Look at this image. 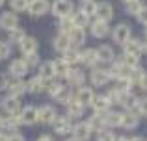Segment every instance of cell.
<instances>
[{"mask_svg":"<svg viewBox=\"0 0 147 141\" xmlns=\"http://www.w3.org/2000/svg\"><path fill=\"white\" fill-rule=\"evenodd\" d=\"M130 37H132V32H130V26L127 24V22H119V24L112 30V39H114V43L121 45V47L130 39Z\"/></svg>","mask_w":147,"mask_h":141,"instance_id":"6da1fadb","label":"cell"},{"mask_svg":"<svg viewBox=\"0 0 147 141\" xmlns=\"http://www.w3.org/2000/svg\"><path fill=\"white\" fill-rule=\"evenodd\" d=\"M50 9H52L54 17L61 19V17H69V15L73 13V9H75V6H73L71 0H54V4L50 6Z\"/></svg>","mask_w":147,"mask_h":141,"instance_id":"7a4b0ae2","label":"cell"},{"mask_svg":"<svg viewBox=\"0 0 147 141\" xmlns=\"http://www.w3.org/2000/svg\"><path fill=\"white\" fill-rule=\"evenodd\" d=\"M2 110L7 113V115H19L21 113V100H19L17 97H11V95H7V97L2 98Z\"/></svg>","mask_w":147,"mask_h":141,"instance_id":"3957f363","label":"cell"},{"mask_svg":"<svg viewBox=\"0 0 147 141\" xmlns=\"http://www.w3.org/2000/svg\"><path fill=\"white\" fill-rule=\"evenodd\" d=\"M50 9L49 0H28V13L34 15V17H41Z\"/></svg>","mask_w":147,"mask_h":141,"instance_id":"277c9868","label":"cell"},{"mask_svg":"<svg viewBox=\"0 0 147 141\" xmlns=\"http://www.w3.org/2000/svg\"><path fill=\"white\" fill-rule=\"evenodd\" d=\"M56 117H58V113L52 106H41V108H37V121H39V123L52 124L54 121H56Z\"/></svg>","mask_w":147,"mask_h":141,"instance_id":"5b68a950","label":"cell"},{"mask_svg":"<svg viewBox=\"0 0 147 141\" xmlns=\"http://www.w3.org/2000/svg\"><path fill=\"white\" fill-rule=\"evenodd\" d=\"M17 26H19L17 13H13V11H4V13L0 15V28H2V30L9 32V30L17 28Z\"/></svg>","mask_w":147,"mask_h":141,"instance_id":"8992f818","label":"cell"},{"mask_svg":"<svg viewBox=\"0 0 147 141\" xmlns=\"http://www.w3.org/2000/svg\"><path fill=\"white\" fill-rule=\"evenodd\" d=\"M95 15H97V19H100V21H106V22H108L112 17H114V6H112L110 2H106V0H102V2H97Z\"/></svg>","mask_w":147,"mask_h":141,"instance_id":"52a82bcc","label":"cell"},{"mask_svg":"<svg viewBox=\"0 0 147 141\" xmlns=\"http://www.w3.org/2000/svg\"><path fill=\"white\" fill-rule=\"evenodd\" d=\"M93 97H95V93H93V89H91V87L80 86V87H78V91H76V95H75V100L78 102V104H82L84 108H86V106H90V104H91Z\"/></svg>","mask_w":147,"mask_h":141,"instance_id":"ba28073f","label":"cell"},{"mask_svg":"<svg viewBox=\"0 0 147 141\" xmlns=\"http://www.w3.org/2000/svg\"><path fill=\"white\" fill-rule=\"evenodd\" d=\"M90 30H91V35L97 37V39H102V37H106L108 33H110V26H108V22L100 21V19H97V21L91 22Z\"/></svg>","mask_w":147,"mask_h":141,"instance_id":"9c48e42d","label":"cell"},{"mask_svg":"<svg viewBox=\"0 0 147 141\" xmlns=\"http://www.w3.org/2000/svg\"><path fill=\"white\" fill-rule=\"evenodd\" d=\"M19 119H21V124H36L37 123V108L34 106H26V108L21 110L19 113Z\"/></svg>","mask_w":147,"mask_h":141,"instance_id":"30bf717a","label":"cell"},{"mask_svg":"<svg viewBox=\"0 0 147 141\" xmlns=\"http://www.w3.org/2000/svg\"><path fill=\"white\" fill-rule=\"evenodd\" d=\"M90 106L93 108V112H95V113H106L108 110H110V106H112V104H110V100H108L106 95H95Z\"/></svg>","mask_w":147,"mask_h":141,"instance_id":"8fae6325","label":"cell"},{"mask_svg":"<svg viewBox=\"0 0 147 141\" xmlns=\"http://www.w3.org/2000/svg\"><path fill=\"white\" fill-rule=\"evenodd\" d=\"M90 82H91V86H95V87H102L110 82V76H108V72L104 69H93L91 74H90Z\"/></svg>","mask_w":147,"mask_h":141,"instance_id":"7c38bea8","label":"cell"},{"mask_svg":"<svg viewBox=\"0 0 147 141\" xmlns=\"http://www.w3.org/2000/svg\"><path fill=\"white\" fill-rule=\"evenodd\" d=\"M7 71H9L7 74L13 76V78H22V76H26V72L30 69L26 67V63L22 61V59H13V61L9 63V69Z\"/></svg>","mask_w":147,"mask_h":141,"instance_id":"4fadbf2b","label":"cell"},{"mask_svg":"<svg viewBox=\"0 0 147 141\" xmlns=\"http://www.w3.org/2000/svg\"><path fill=\"white\" fill-rule=\"evenodd\" d=\"M71 132H73V139H76V141H88L90 136H91V128L88 126V123L75 124Z\"/></svg>","mask_w":147,"mask_h":141,"instance_id":"5bb4252c","label":"cell"},{"mask_svg":"<svg viewBox=\"0 0 147 141\" xmlns=\"http://www.w3.org/2000/svg\"><path fill=\"white\" fill-rule=\"evenodd\" d=\"M52 126H54V132L60 134V136H65L73 130V124H71V119H69V117H56Z\"/></svg>","mask_w":147,"mask_h":141,"instance_id":"9a60e30c","label":"cell"},{"mask_svg":"<svg viewBox=\"0 0 147 141\" xmlns=\"http://www.w3.org/2000/svg\"><path fill=\"white\" fill-rule=\"evenodd\" d=\"M80 63H84L86 67H95L99 63V56L95 48H86L80 52Z\"/></svg>","mask_w":147,"mask_h":141,"instance_id":"2e32d148","label":"cell"},{"mask_svg":"<svg viewBox=\"0 0 147 141\" xmlns=\"http://www.w3.org/2000/svg\"><path fill=\"white\" fill-rule=\"evenodd\" d=\"M67 35H69L71 45H73V47H76V48H78L80 45L86 43V28H76V26H75V28L67 33Z\"/></svg>","mask_w":147,"mask_h":141,"instance_id":"e0dca14e","label":"cell"},{"mask_svg":"<svg viewBox=\"0 0 147 141\" xmlns=\"http://www.w3.org/2000/svg\"><path fill=\"white\" fill-rule=\"evenodd\" d=\"M45 87H47V82H45L41 76H34V78H30L28 82H26V91H28V93H32V95L41 93Z\"/></svg>","mask_w":147,"mask_h":141,"instance_id":"ac0fdd59","label":"cell"},{"mask_svg":"<svg viewBox=\"0 0 147 141\" xmlns=\"http://www.w3.org/2000/svg\"><path fill=\"white\" fill-rule=\"evenodd\" d=\"M19 48H21L22 54H34L37 52V39L36 37H30V35H24V39L19 43Z\"/></svg>","mask_w":147,"mask_h":141,"instance_id":"d6986e66","label":"cell"},{"mask_svg":"<svg viewBox=\"0 0 147 141\" xmlns=\"http://www.w3.org/2000/svg\"><path fill=\"white\" fill-rule=\"evenodd\" d=\"M61 59H63L69 67H71V65H76V63H80V50L76 47H69L67 50L61 54Z\"/></svg>","mask_w":147,"mask_h":141,"instance_id":"ffe728a7","label":"cell"},{"mask_svg":"<svg viewBox=\"0 0 147 141\" xmlns=\"http://www.w3.org/2000/svg\"><path fill=\"white\" fill-rule=\"evenodd\" d=\"M65 78H67V82L71 84V86H84V82H86V74L80 69H69Z\"/></svg>","mask_w":147,"mask_h":141,"instance_id":"44dd1931","label":"cell"},{"mask_svg":"<svg viewBox=\"0 0 147 141\" xmlns=\"http://www.w3.org/2000/svg\"><path fill=\"white\" fill-rule=\"evenodd\" d=\"M7 91H9L11 97H22V95L26 93V82H22V78H15L13 82L9 84V87H7Z\"/></svg>","mask_w":147,"mask_h":141,"instance_id":"7402d4cb","label":"cell"},{"mask_svg":"<svg viewBox=\"0 0 147 141\" xmlns=\"http://www.w3.org/2000/svg\"><path fill=\"white\" fill-rule=\"evenodd\" d=\"M138 123H140V119H138V115L134 112H125L121 115V126L127 128V130H132V128L138 126Z\"/></svg>","mask_w":147,"mask_h":141,"instance_id":"603a6c76","label":"cell"},{"mask_svg":"<svg viewBox=\"0 0 147 141\" xmlns=\"http://www.w3.org/2000/svg\"><path fill=\"white\" fill-rule=\"evenodd\" d=\"M123 50H125V54H142V50H144V41L130 37V39L123 45Z\"/></svg>","mask_w":147,"mask_h":141,"instance_id":"cb8c5ba5","label":"cell"},{"mask_svg":"<svg viewBox=\"0 0 147 141\" xmlns=\"http://www.w3.org/2000/svg\"><path fill=\"white\" fill-rule=\"evenodd\" d=\"M37 76H41L45 82H50V80L56 78V72H54L52 61H43V63H41V65H39V74H37Z\"/></svg>","mask_w":147,"mask_h":141,"instance_id":"d4e9b609","label":"cell"},{"mask_svg":"<svg viewBox=\"0 0 147 141\" xmlns=\"http://www.w3.org/2000/svg\"><path fill=\"white\" fill-rule=\"evenodd\" d=\"M52 45H54V48H56L58 52H61V54H63L69 47H73L71 41H69V35H67V33H58V35L54 37V43Z\"/></svg>","mask_w":147,"mask_h":141,"instance_id":"484cf974","label":"cell"},{"mask_svg":"<svg viewBox=\"0 0 147 141\" xmlns=\"http://www.w3.org/2000/svg\"><path fill=\"white\" fill-rule=\"evenodd\" d=\"M121 115H123L121 112H110V110H108V112L104 113V124H106V126H112V128L121 126Z\"/></svg>","mask_w":147,"mask_h":141,"instance_id":"4316f807","label":"cell"},{"mask_svg":"<svg viewBox=\"0 0 147 141\" xmlns=\"http://www.w3.org/2000/svg\"><path fill=\"white\" fill-rule=\"evenodd\" d=\"M97 50V56H99V61H114L115 54H114V48L108 47V45H100Z\"/></svg>","mask_w":147,"mask_h":141,"instance_id":"83f0119b","label":"cell"},{"mask_svg":"<svg viewBox=\"0 0 147 141\" xmlns=\"http://www.w3.org/2000/svg\"><path fill=\"white\" fill-rule=\"evenodd\" d=\"M119 104H121L127 112H132V110L136 108V104H138V97H136V95H132L130 91H129V93H123L121 95V102H119Z\"/></svg>","mask_w":147,"mask_h":141,"instance_id":"f1b7e54d","label":"cell"},{"mask_svg":"<svg viewBox=\"0 0 147 141\" xmlns=\"http://www.w3.org/2000/svg\"><path fill=\"white\" fill-rule=\"evenodd\" d=\"M67 115H69V119H78V117H82L84 115V106L78 104L76 100H71L67 104Z\"/></svg>","mask_w":147,"mask_h":141,"instance_id":"f546056e","label":"cell"},{"mask_svg":"<svg viewBox=\"0 0 147 141\" xmlns=\"http://www.w3.org/2000/svg\"><path fill=\"white\" fill-rule=\"evenodd\" d=\"M88 126L91 128V132L93 130H102V128H106V124H104V113H95V115L90 117V121H88Z\"/></svg>","mask_w":147,"mask_h":141,"instance_id":"4dcf8cb0","label":"cell"},{"mask_svg":"<svg viewBox=\"0 0 147 141\" xmlns=\"http://www.w3.org/2000/svg\"><path fill=\"white\" fill-rule=\"evenodd\" d=\"M19 124H21V119H19V115H7L6 119H2V128H0V130H4V132L17 130Z\"/></svg>","mask_w":147,"mask_h":141,"instance_id":"1f68e13d","label":"cell"},{"mask_svg":"<svg viewBox=\"0 0 147 141\" xmlns=\"http://www.w3.org/2000/svg\"><path fill=\"white\" fill-rule=\"evenodd\" d=\"M71 19H73V26H76V28H86V26H90V17L84 15L82 11L71 13Z\"/></svg>","mask_w":147,"mask_h":141,"instance_id":"d6a6232c","label":"cell"},{"mask_svg":"<svg viewBox=\"0 0 147 141\" xmlns=\"http://www.w3.org/2000/svg\"><path fill=\"white\" fill-rule=\"evenodd\" d=\"M52 65H54V72H56V76H61V78H65V76H67V72H69V69H71V67H69L61 58L60 59H54Z\"/></svg>","mask_w":147,"mask_h":141,"instance_id":"836d02e7","label":"cell"},{"mask_svg":"<svg viewBox=\"0 0 147 141\" xmlns=\"http://www.w3.org/2000/svg\"><path fill=\"white\" fill-rule=\"evenodd\" d=\"M54 98H56L60 104H65V106H67L69 102L73 100V93H71V89H69L67 86H63V87H61V91H60V93H58Z\"/></svg>","mask_w":147,"mask_h":141,"instance_id":"e575fe53","label":"cell"},{"mask_svg":"<svg viewBox=\"0 0 147 141\" xmlns=\"http://www.w3.org/2000/svg\"><path fill=\"white\" fill-rule=\"evenodd\" d=\"M121 61H123V65L129 67V69L138 67V65H140V54H123Z\"/></svg>","mask_w":147,"mask_h":141,"instance_id":"d590c367","label":"cell"},{"mask_svg":"<svg viewBox=\"0 0 147 141\" xmlns=\"http://www.w3.org/2000/svg\"><path fill=\"white\" fill-rule=\"evenodd\" d=\"M95 7H97V2H93V0H82L80 11L84 15H88V17H91V15H95Z\"/></svg>","mask_w":147,"mask_h":141,"instance_id":"8d00e7d4","label":"cell"},{"mask_svg":"<svg viewBox=\"0 0 147 141\" xmlns=\"http://www.w3.org/2000/svg\"><path fill=\"white\" fill-rule=\"evenodd\" d=\"M58 28H60V33H69L75 26H73V19L71 15L69 17H61L60 19V24H58Z\"/></svg>","mask_w":147,"mask_h":141,"instance_id":"74e56055","label":"cell"},{"mask_svg":"<svg viewBox=\"0 0 147 141\" xmlns=\"http://www.w3.org/2000/svg\"><path fill=\"white\" fill-rule=\"evenodd\" d=\"M24 35H26V33L22 32V30L19 28V26H17V28H13V30H9V32H7V37H9V41H11V43H17V45L21 43L22 39H24Z\"/></svg>","mask_w":147,"mask_h":141,"instance_id":"f35d334b","label":"cell"},{"mask_svg":"<svg viewBox=\"0 0 147 141\" xmlns=\"http://www.w3.org/2000/svg\"><path fill=\"white\" fill-rule=\"evenodd\" d=\"M22 61L26 63L28 69H34V67L39 65V56H37V52H34V54H26L24 58H22Z\"/></svg>","mask_w":147,"mask_h":141,"instance_id":"ab89813d","label":"cell"},{"mask_svg":"<svg viewBox=\"0 0 147 141\" xmlns=\"http://www.w3.org/2000/svg\"><path fill=\"white\" fill-rule=\"evenodd\" d=\"M142 7V2L140 0H130V2H125V11L129 15H136Z\"/></svg>","mask_w":147,"mask_h":141,"instance_id":"60d3db41","label":"cell"},{"mask_svg":"<svg viewBox=\"0 0 147 141\" xmlns=\"http://www.w3.org/2000/svg\"><path fill=\"white\" fill-rule=\"evenodd\" d=\"M121 91L117 89V87H112L110 91L106 93V97H108V100H110V104H119L121 102Z\"/></svg>","mask_w":147,"mask_h":141,"instance_id":"b9f144b4","label":"cell"},{"mask_svg":"<svg viewBox=\"0 0 147 141\" xmlns=\"http://www.w3.org/2000/svg\"><path fill=\"white\" fill-rule=\"evenodd\" d=\"M61 87H63V86H61L60 82H52V80H50V84H49L47 87H45V89H47V93H49L50 97L54 98V97H56V95L61 91Z\"/></svg>","mask_w":147,"mask_h":141,"instance_id":"7bdbcfd3","label":"cell"},{"mask_svg":"<svg viewBox=\"0 0 147 141\" xmlns=\"http://www.w3.org/2000/svg\"><path fill=\"white\" fill-rule=\"evenodd\" d=\"M115 136L112 130H106V128H102V130H99V136H97V141H114Z\"/></svg>","mask_w":147,"mask_h":141,"instance_id":"ee69618b","label":"cell"},{"mask_svg":"<svg viewBox=\"0 0 147 141\" xmlns=\"http://www.w3.org/2000/svg\"><path fill=\"white\" fill-rule=\"evenodd\" d=\"M11 9L13 11H26L28 9V0H11Z\"/></svg>","mask_w":147,"mask_h":141,"instance_id":"f6af8a7d","label":"cell"},{"mask_svg":"<svg viewBox=\"0 0 147 141\" xmlns=\"http://www.w3.org/2000/svg\"><path fill=\"white\" fill-rule=\"evenodd\" d=\"M7 56H11V43L0 41V59H6Z\"/></svg>","mask_w":147,"mask_h":141,"instance_id":"bcb514c9","label":"cell"},{"mask_svg":"<svg viewBox=\"0 0 147 141\" xmlns=\"http://www.w3.org/2000/svg\"><path fill=\"white\" fill-rule=\"evenodd\" d=\"M11 84V78L7 72H0V91H6Z\"/></svg>","mask_w":147,"mask_h":141,"instance_id":"7dc6e473","label":"cell"},{"mask_svg":"<svg viewBox=\"0 0 147 141\" xmlns=\"http://www.w3.org/2000/svg\"><path fill=\"white\" fill-rule=\"evenodd\" d=\"M136 108H138V113H140V115L147 117V97H144V98H138Z\"/></svg>","mask_w":147,"mask_h":141,"instance_id":"c3c4849f","label":"cell"},{"mask_svg":"<svg viewBox=\"0 0 147 141\" xmlns=\"http://www.w3.org/2000/svg\"><path fill=\"white\" fill-rule=\"evenodd\" d=\"M136 17H138V21H140L142 24H147V6L140 7V11L136 13Z\"/></svg>","mask_w":147,"mask_h":141,"instance_id":"681fc988","label":"cell"},{"mask_svg":"<svg viewBox=\"0 0 147 141\" xmlns=\"http://www.w3.org/2000/svg\"><path fill=\"white\" fill-rule=\"evenodd\" d=\"M7 141H24V138H22L21 134H17V132H11V134L7 136Z\"/></svg>","mask_w":147,"mask_h":141,"instance_id":"f907efd6","label":"cell"},{"mask_svg":"<svg viewBox=\"0 0 147 141\" xmlns=\"http://www.w3.org/2000/svg\"><path fill=\"white\" fill-rule=\"evenodd\" d=\"M138 86H140L142 89H144L145 93H147V72H144V76H142V78H140V82H138Z\"/></svg>","mask_w":147,"mask_h":141,"instance_id":"816d5d0a","label":"cell"},{"mask_svg":"<svg viewBox=\"0 0 147 141\" xmlns=\"http://www.w3.org/2000/svg\"><path fill=\"white\" fill-rule=\"evenodd\" d=\"M7 136L9 134H6L4 130H0V141H7Z\"/></svg>","mask_w":147,"mask_h":141,"instance_id":"f5cc1de1","label":"cell"},{"mask_svg":"<svg viewBox=\"0 0 147 141\" xmlns=\"http://www.w3.org/2000/svg\"><path fill=\"white\" fill-rule=\"evenodd\" d=\"M37 141H54V139L50 138V136H41V138L37 139Z\"/></svg>","mask_w":147,"mask_h":141,"instance_id":"db71d44e","label":"cell"},{"mask_svg":"<svg viewBox=\"0 0 147 141\" xmlns=\"http://www.w3.org/2000/svg\"><path fill=\"white\" fill-rule=\"evenodd\" d=\"M114 141H129V139H127V138H123V136H121V138H115Z\"/></svg>","mask_w":147,"mask_h":141,"instance_id":"11a10c76","label":"cell"},{"mask_svg":"<svg viewBox=\"0 0 147 141\" xmlns=\"http://www.w3.org/2000/svg\"><path fill=\"white\" fill-rule=\"evenodd\" d=\"M129 141H144V139H142V138H130Z\"/></svg>","mask_w":147,"mask_h":141,"instance_id":"9f6ffc18","label":"cell"},{"mask_svg":"<svg viewBox=\"0 0 147 141\" xmlns=\"http://www.w3.org/2000/svg\"><path fill=\"white\" fill-rule=\"evenodd\" d=\"M144 50H145V52H147V43H144Z\"/></svg>","mask_w":147,"mask_h":141,"instance_id":"6f0895ef","label":"cell"},{"mask_svg":"<svg viewBox=\"0 0 147 141\" xmlns=\"http://www.w3.org/2000/svg\"><path fill=\"white\" fill-rule=\"evenodd\" d=\"M0 128H2V117H0Z\"/></svg>","mask_w":147,"mask_h":141,"instance_id":"680465c9","label":"cell"},{"mask_svg":"<svg viewBox=\"0 0 147 141\" xmlns=\"http://www.w3.org/2000/svg\"><path fill=\"white\" fill-rule=\"evenodd\" d=\"M2 4H4V0H0V7H2Z\"/></svg>","mask_w":147,"mask_h":141,"instance_id":"91938a15","label":"cell"},{"mask_svg":"<svg viewBox=\"0 0 147 141\" xmlns=\"http://www.w3.org/2000/svg\"><path fill=\"white\" fill-rule=\"evenodd\" d=\"M123 2H130V0H123Z\"/></svg>","mask_w":147,"mask_h":141,"instance_id":"94428289","label":"cell"},{"mask_svg":"<svg viewBox=\"0 0 147 141\" xmlns=\"http://www.w3.org/2000/svg\"><path fill=\"white\" fill-rule=\"evenodd\" d=\"M145 35H147V28H145Z\"/></svg>","mask_w":147,"mask_h":141,"instance_id":"6125c7cd","label":"cell"}]
</instances>
